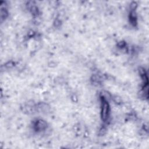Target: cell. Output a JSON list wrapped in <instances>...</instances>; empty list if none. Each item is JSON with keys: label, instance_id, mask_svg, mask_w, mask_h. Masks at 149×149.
Instances as JSON below:
<instances>
[{"label": "cell", "instance_id": "6da1fadb", "mask_svg": "<svg viewBox=\"0 0 149 149\" xmlns=\"http://www.w3.org/2000/svg\"><path fill=\"white\" fill-rule=\"evenodd\" d=\"M101 99V118L105 122L108 120L109 115V106L105 100V98L102 96Z\"/></svg>", "mask_w": 149, "mask_h": 149}, {"label": "cell", "instance_id": "7a4b0ae2", "mask_svg": "<svg viewBox=\"0 0 149 149\" xmlns=\"http://www.w3.org/2000/svg\"><path fill=\"white\" fill-rule=\"evenodd\" d=\"M34 127L36 130H42L47 127V123L44 120H38L36 122Z\"/></svg>", "mask_w": 149, "mask_h": 149}]
</instances>
